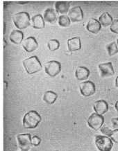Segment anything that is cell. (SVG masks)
<instances>
[{
    "instance_id": "16",
    "label": "cell",
    "mask_w": 118,
    "mask_h": 151,
    "mask_svg": "<svg viewBox=\"0 0 118 151\" xmlns=\"http://www.w3.org/2000/svg\"><path fill=\"white\" fill-rule=\"evenodd\" d=\"M90 74V70L85 67H79L75 71L76 78L78 81L87 80Z\"/></svg>"
},
{
    "instance_id": "14",
    "label": "cell",
    "mask_w": 118,
    "mask_h": 151,
    "mask_svg": "<svg viewBox=\"0 0 118 151\" xmlns=\"http://www.w3.org/2000/svg\"><path fill=\"white\" fill-rule=\"evenodd\" d=\"M101 28V25L100 24L99 20L96 19H90L86 25V29L89 32L94 34H97L100 31Z\"/></svg>"
},
{
    "instance_id": "24",
    "label": "cell",
    "mask_w": 118,
    "mask_h": 151,
    "mask_svg": "<svg viewBox=\"0 0 118 151\" xmlns=\"http://www.w3.org/2000/svg\"><path fill=\"white\" fill-rule=\"evenodd\" d=\"M106 50L109 53V55L110 56H113V55H115L116 53H118V48L117 46V44L115 42H112L106 46Z\"/></svg>"
},
{
    "instance_id": "32",
    "label": "cell",
    "mask_w": 118,
    "mask_h": 151,
    "mask_svg": "<svg viewBox=\"0 0 118 151\" xmlns=\"http://www.w3.org/2000/svg\"><path fill=\"white\" fill-rule=\"evenodd\" d=\"M117 48H118V39L117 40Z\"/></svg>"
},
{
    "instance_id": "12",
    "label": "cell",
    "mask_w": 118,
    "mask_h": 151,
    "mask_svg": "<svg viewBox=\"0 0 118 151\" xmlns=\"http://www.w3.org/2000/svg\"><path fill=\"white\" fill-rule=\"evenodd\" d=\"M93 108L95 113L103 116V114H104L109 110V105L104 100H99L95 103Z\"/></svg>"
},
{
    "instance_id": "28",
    "label": "cell",
    "mask_w": 118,
    "mask_h": 151,
    "mask_svg": "<svg viewBox=\"0 0 118 151\" xmlns=\"http://www.w3.org/2000/svg\"><path fill=\"white\" fill-rule=\"evenodd\" d=\"M101 132L102 134H104V135H106L107 137H110V136L111 135L113 130H111L109 128H108V127H104V128H101Z\"/></svg>"
},
{
    "instance_id": "20",
    "label": "cell",
    "mask_w": 118,
    "mask_h": 151,
    "mask_svg": "<svg viewBox=\"0 0 118 151\" xmlns=\"http://www.w3.org/2000/svg\"><path fill=\"white\" fill-rule=\"evenodd\" d=\"M99 22L100 24L103 27H106L109 26H111L113 22V17L111 16V15L107 12L104 13L99 18Z\"/></svg>"
},
{
    "instance_id": "4",
    "label": "cell",
    "mask_w": 118,
    "mask_h": 151,
    "mask_svg": "<svg viewBox=\"0 0 118 151\" xmlns=\"http://www.w3.org/2000/svg\"><path fill=\"white\" fill-rule=\"evenodd\" d=\"M95 145L99 151H111L113 143L109 137L96 135Z\"/></svg>"
},
{
    "instance_id": "17",
    "label": "cell",
    "mask_w": 118,
    "mask_h": 151,
    "mask_svg": "<svg viewBox=\"0 0 118 151\" xmlns=\"http://www.w3.org/2000/svg\"><path fill=\"white\" fill-rule=\"evenodd\" d=\"M10 40L15 45H20L23 42L24 33L20 30H14L9 36Z\"/></svg>"
},
{
    "instance_id": "1",
    "label": "cell",
    "mask_w": 118,
    "mask_h": 151,
    "mask_svg": "<svg viewBox=\"0 0 118 151\" xmlns=\"http://www.w3.org/2000/svg\"><path fill=\"white\" fill-rule=\"evenodd\" d=\"M42 118L35 110H31L26 113L23 118V126L27 129H33L38 126Z\"/></svg>"
},
{
    "instance_id": "31",
    "label": "cell",
    "mask_w": 118,
    "mask_h": 151,
    "mask_svg": "<svg viewBox=\"0 0 118 151\" xmlns=\"http://www.w3.org/2000/svg\"><path fill=\"white\" fill-rule=\"evenodd\" d=\"M115 85L116 87H118V76L116 78V80H115Z\"/></svg>"
},
{
    "instance_id": "29",
    "label": "cell",
    "mask_w": 118,
    "mask_h": 151,
    "mask_svg": "<svg viewBox=\"0 0 118 151\" xmlns=\"http://www.w3.org/2000/svg\"><path fill=\"white\" fill-rule=\"evenodd\" d=\"M111 123L114 129H118V118H113L111 119Z\"/></svg>"
},
{
    "instance_id": "3",
    "label": "cell",
    "mask_w": 118,
    "mask_h": 151,
    "mask_svg": "<svg viewBox=\"0 0 118 151\" xmlns=\"http://www.w3.org/2000/svg\"><path fill=\"white\" fill-rule=\"evenodd\" d=\"M14 24L18 29H24L30 25V15L27 12H19L13 16Z\"/></svg>"
},
{
    "instance_id": "13",
    "label": "cell",
    "mask_w": 118,
    "mask_h": 151,
    "mask_svg": "<svg viewBox=\"0 0 118 151\" xmlns=\"http://www.w3.org/2000/svg\"><path fill=\"white\" fill-rule=\"evenodd\" d=\"M57 11L52 8H48L45 10L43 18L48 23H54L57 20Z\"/></svg>"
},
{
    "instance_id": "33",
    "label": "cell",
    "mask_w": 118,
    "mask_h": 151,
    "mask_svg": "<svg viewBox=\"0 0 118 151\" xmlns=\"http://www.w3.org/2000/svg\"><path fill=\"white\" fill-rule=\"evenodd\" d=\"M6 47V41H5V40H4V47Z\"/></svg>"
},
{
    "instance_id": "30",
    "label": "cell",
    "mask_w": 118,
    "mask_h": 151,
    "mask_svg": "<svg viewBox=\"0 0 118 151\" xmlns=\"http://www.w3.org/2000/svg\"><path fill=\"white\" fill-rule=\"evenodd\" d=\"M115 110H117V113H118V101H117V102H116V103H115Z\"/></svg>"
},
{
    "instance_id": "22",
    "label": "cell",
    "mask_w": 118,
    "mask_h": 151,
    "mask_svg": "<svg viewBox=\"0 0 118 151\" xmlns=\"http://www.w3.org/2000/svg\"><path fill=\"white\" fill-rule=\"evenodd\" d=\"M71 20L69 16L65 15H62L58 18V23L62 27H67L70 25Z\"/></svg>"
},
{
    "instance_id": "34",
    "label": "cell",
    "mask_w": 118,
    "mask_h": 151,
    "mask_svg": "<svg viewBox=\"0 0 118 151\" xmlns=\"http://www.w3.org/2000/svg\"><path fill=\"white\" fill-rule=\"evenodd\" d=\"M21 151H28V150H21Z\"/></svg>"
},
{
    "instance_id": "25",
    "label": "cell",
    "mask_w": 118,
    "mask_h": 151,
    "mask_svg": "<svg viewBox=\"0 0 118 151\" xmlns=\"http://www.w3.org/2000/svg\"><path fill=\"white\" fill-rule=\"evenodd\" d=\"M110 29L113 33L118 34V19L113 20V23L111 25V27H110Z\"/></svg>"
},
{
    "instance_id": "35",
    "label": "cell",
    "mask_w": 118,
    "mask_h": 151,
    "mask_svg": "<svg viewBox=\"0 0 118 151\" xmlns=\"http://www.w3.org/2000/svg\"><path fill=\"white\" fill-rule=\"evenodd\" d=\"M54 151H58V150H54Z\"/></svg>"
},
{
    "instance_id": "19",
    "label": "cell",
    "mask_w": 118,
    "mask_h": 151,
    "mask_svg": "<svg viewBox=\"0 0 118 151\" xmlns=\"http://www.w3.org/2000/svg\"><path fill=\"white\" fill-rule=\"evenodd\" d=\"M32 26L34 29H41L45 28V19L41 15H36L33 16L31 19Z\"/></svg>"
},
{
    "instance_id": "11",
    "label": "cell",
    "mask_w": 118,
    "mask_h": 151,
    "mask_svg": "<svg viewBox=\"0 0 118 151\" xmlns=\"http://www.w3.org/2000/svg\"><path fill=\"white\" fill-rule=\"evenodd\" d=\"M69 17L72 22H78L83 19V13L80 6H75L69 10Z\"/></svg>"
},
{
    "instance_id": "15",
    "label": "cell",
    "mask_w": 118,
    "mask_h": 151,
    "mask_svg": "<svg viewBox=\"0 0 118 151\" xmlns=\"http://www.w3.org/2000/svg\"><path fill=\"white\" fill-rule=\"evenodd\" d=\"M67 47L70 52L79 51L81 48V39L79 37H75L67 40Z\"/></svg>"
},
{
    "instance_id": "27",
    "label": "cell",
    "mask_w": 118,
    "mask_h": 151,
    "mask_svg": "<svg viewBox=\"0 0 118 151\" xmlns=\"http://www.w3.org/2000/svg\"><path fill=\"white\" fill-rule=\"evenodd\" d=\"M41 143V138H39L38 136H33L31 137V144L33 146H39L40 144Z\"/></svg>"
},
{
    "instance_id": "21",
    "label": "cell",
    "mask_w": 118,
    "mask_h": 151,
    "mask_svg": "<svg viewBox=\"0 0 118 151\" xmlns=\"http://www.w3.org/2000/svg\"><path fill=\"white\" fill-rule=\"evenodd\" d=\"M58 98V95L56 93H55L53 91H47L45 94H44V96H43V100L47 104L51 105L53 103H54V102L56 101V99Z\"/></svg>"
},
{
    "instance_id": "18",
    "label": "cell",
    "mask_w": 118,
    "mask_h": 151,
    "mask_svg": "<svg viewBox=\"0 0 118 151\" xmlns=\"http://www.w3.org/2000/svg\"><path fill=\"white\" fill-rule=\"evenodd\" d=\"M70 4L68 1H57L55 4L56 11L61 14H66L69 11Z\"/></svg>"
},
{
    "instance_id": "6",
    "label": "cell",
    "mask_w": 118,
    "mask_h": 151,
    "mask_svg": "<svg viewBox=\"0 0 118 151\" xmlns=\"http://www.w3.org/2000/svg\"><path fill=\"white\" fill-rule=\"evenodd\" d=\"M79 89L81 94L85 97H88L95 94L96 92V87L95 83L92 81H87L80 83Z\"/></svg>"
},
{
    "instance_id": "10",
    "label": "cell",
    "mask_w": 118,
    "mask_h": 151,
    "mask_svg": "<svg viewBox=\"0 0 118 151\" xmlns=\"http://www.w3.org/2000/svg\"><path fill=\"white\" fill-rule=\"evenodd\" d=\"M22 47L28 53H31L38 47V43L34 37H29L22 42Z\"/></svg>"
},
{
    "instance_id": "7",
    "label": "cell",
    "mask_w": 118,
    "mask_h": 151,
    "mask_svg": "<svg viewBox=\"0 0 118 151\" xmlns=\"http://www.w3.org/2000/svg\"><path fill=\"white\" fill-rule=\"evenodd\" d=\"M61 71V64L56 60H51L45 65V72L49 76L54 77Z\"/></svg>"
},
{
    "instance_id": "5",
    "label": "cell",
    "mask_w": 118,
    "mask_h": 151,
    "mask_svg": "<svg viewBox=\"0 0 118 151\" xmlns=\"http://www.w3.org/2000/svg\"><path fill=\"white\" fill-rule=\"evenodd\" d=\"M104 123V118L102 115H99L97 113H93L88 119V124L90 128L94 130H97L101 128Z\"/></svg>"
},
{
    "instance_id": "2",
    "label": "cell",
    "mask_w": 118,
    "mask_h": 151,
    "mask_svg": "<svg viewBox=\"0 0 118 151\" xmlns=\"http://www.w3.org/2000/svg\"><path fill=\"white\" fill-rule=\"evenodd\" d=\"M23 66L29 74H33L41 71L42 65L38 58L35 55L31 56L23 61Z\"/></svg>"
},
{
    "instance_id": "9",
    "label": "cell",
    "mask_w": 118,
    "mask_h": 151,
    "mask_svg": "<svg viewBox=\"0 0 118 151\" xmlns=\"http://www.w3.org/2000/svg\"><path fill=\"white\" fill-rule=\"evenodd\" d=\"M99 69L101 76L104 77V78L111 77L115 73L113 64L111 62L101 63V64L99 65Z\"/></svg>"
},
{
    "instance_id": "26",
    "label": "cell",
    "mask_w": 118,
    "mask_h": 151,
    "mask_svg": "<svg viewBox=\"0 0 118 151\" xmlns=\"http://www.w3.org/2000/svg\"><path fill=\"white\" fill-rule=\"evenodd\" d=\"M110 138L111 139L113 142L118 144V129H115L113 130L111 135L110 136Z\"/></svg>"
},
{
    "instance_id": "23",
    "label": "cell",
    "mask_w": 118,
    "mask_h": 151,
    "mask_svg": "<svg viewBox=\"0 0 118 151\" xmlns=\"http://www.w3.org/2000/svg\"><path fill=\"white\" fill-rule=\"evenodd\" d=\"M47 47L51 51H56L60 47V42L58 40L51 39L49 40L47 42Z\"/></svg>"
},
{
    "instance_id": "8",
    "label": "cell",
    "mask_w": 118,
    "mask_h": 151,
    "mask_svg": "<svg viewBox=\"0 0 118 151\" xmlns=\"http://www.w3.org/2000/svg\"><path fill=\"white\" fill-rule=\"evenodd\" d=\"M17 140L19 148L22 150H29L32 146L31 136L30 134H17Z\"/></svg>"
}]
</instances>
